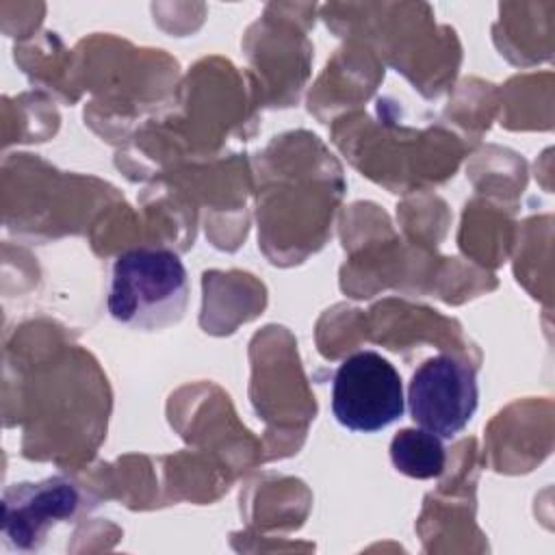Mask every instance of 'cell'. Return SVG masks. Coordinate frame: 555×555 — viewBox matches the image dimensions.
I'll list each match as a JSON object with an SVG mask.
<instances>
[{
    "label": "cell",
    "instance_id": "3",
    "mask_svg": "<svg viewBox=\"0 0 555 555\" xmlns=\"http://www.w3.org/2000/svg\"><path fill=\"white\" fill-rule=\"evenodd\" d=\"M477 403V371L451 353L431 356L412 373L410 416L421 429L442 440L455 438L468 425Z\"/></svg>",
    "mask_w": 555,
    "mask_h": 555
},
{
    "label": "cell",
    "instance_id": "2",
    "mask_svg": "<svg viewBox=\"0 0 555 555\" xmlns=\"http://www.w3.org/2000/svg\"><path fill=\"white\" fill-rule=\"evenodd\" d=\"M405 399L397 369L377 351H358L332 379V412L349 431L375 434L403 416Z\"/></svg>",
    "mask_w": 555,
    "mask_h": 555
},
{
    "label": "cell",
    "instance_id": "4",
    "mask_svg": "<svg viewBox=\"0 0 555 555\" xmlns=\"http://www.w3.org/2000/svg\"><path fill=\"white\" fill-rule=\"evenodd\" d=\"M85 507V490L63 475L13 483L2 494L4 544L22 553L39 551L54 525L78 518Z\"/></svg>",
    "mask_w": 555,
    "mask_h": 555
},
{
    "label": "cell",
    "instance_id": "5",
    "mask_svg": "<svg viewBox=\"0 0 555 555\" xmlns=\"http://www.w3.org/2000/svg\"><path fill=\"white\" fill-rule=\"evenodd\" d=\"M392 466L412 479H434L442 475L447 453L442 438L425 429L405 427L390 442Z\"/></svg>",
    "mask_w": 555,
    "mask_h": 555
},
{
    "label": "cell",
    "instance_id": "1",
    "mask_svg": "<svg viewBox=\"0 0 555 555\" xmlns=\"http://www.w3.org/2000/svg\"><path fill=\"white\" fill-rule=\"evenodd\" d=\"M189 304V275L171 249H128L113 262L108 312L111 317L143 332L176 325Z\"/></svg>",
    "mask_w": 555,
    "mask_h": 555
}]
</instances>
